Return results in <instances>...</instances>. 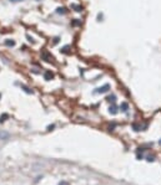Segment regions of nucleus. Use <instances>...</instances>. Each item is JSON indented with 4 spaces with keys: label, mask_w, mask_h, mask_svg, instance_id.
Segmentation results:
<instances>
[{
    "label": "nucleus",
    "mask_w": 161,
    "mask_h": 185,
    "mask_svg": "<svg viewBox=\"0 0 161 185\" xmlns=\"http://www.w3.org/2000/svg\"><path fill=\"white\" fill-rule=\"evenodd\" d=\"M147 160H149V161H154V157H149V158H147Z\"/></svg>",
    "instance_id": "nucleus-15"
},
{
    "label": "nucleus",
    "mask_w": 161,
    "mask_h": 185,
    "mask_svg": "<svg viewBox=\"0 0 161 185\" xmlns=\"http://www.w3.org/2000/svg\"><path fill=\"white\" fill-rule=\"evenodd\" d=\"M26 37L29 39V41H30V42H31V41H34V40H33V37H30V36H29V35H26Z\"/></svg>",
    "instance_id": "nucleus-16"
},
{
    "label": "nucleus",
    "mask_w": 161,
    "mask_h": 185,
    "mask_svg": "<svg viewBox=\"0 0 161 185\" xmlns=\"http://www.w3.org/2000/svg\"><path fill=\"white\" fill-rule=\"evenodd\" d=\"M5 118H8V114H3V116H0V123L5 122Z\"/></svg>",
    "instance_id": "nucleus-13"
},
{
    "label": "nucleus",
    "mask_w": 161,
    "mask_h": 185,
    "mask_svg": "<svg viewBox=\"0 0 161 185\" xmlns=\"http://www.w3.org/2000/svg\"><path fill=\"white\" fill-rule=\"evenodd\" d=\"M56 12H58V14H66V9L65 8H58L56 9Z\"/></svg>",
    "instance_id": "nucleus-7"
},
{
    "label": "nucleus",
    "mask_w": 161,
    "mask_h": 185,
    "mask_svg": "<svg viewBox=\"0 0 161 185\" xmlns=\"http://www.w3.org/2000/svg\"><path fill=\"white\" fill-rule=\"evenodd\" d=\"M159 143H160V145H161V139H160V142H159Z\"/></svg>",
    "instance_id": "nucleus-19"
},
{
    "label": "nucleus",
    "mask_w": 161,
    "mask_h": 185,
    "mask_svg": "<svg viewBox=\"0 0 161 185\" xmlns=\"http://www.w3.org/2000/svg\"><path fill=\"white\" fill-rule=\"evenodd\" d=\"M120 109H121L123 112H126V111L129 109V104L126 103V102H123V103H121V106H120Z\"/></svg>",
    "instance_id": "nucleus-4"
},
{
    "label": "nucleus",
    "mask_w": 161,
    "mask_h": 185,
    "mask_svg": "<svg viewBox=\"0 0 161 185\" xmlns=\"http://www.w3.org/2000/svg\"><path fill=\"white\" fill-rule=\"evenodd\" d=\"M0 98H1V94H0Z\"/></svg>",
    "instance_id": "nucleus-20"
},
{
    "label": "nucleus",
    "mask_w": 161,
    "mask_h": 185,
    "mask_svg": "<svg viewBox=\"0 0 161 185\" xmlns=\"http://www.w3.org/2000/svg\"><path fill=\"white\" fill-rule=\"evenodd\" d=\"M109 112H110L111 114H116L117 113V108H116V106H110V108H109Z\"/></svg>",
    "instance_id": "nucleus-5"
},
{
    "label": "nucleus",
    "mask_w": 161,
    "mask_h": 185,
    "mask_svg": "<svg viewBox=\"0 0 161 185\" xmlns=\"http://www.w3.org/2000/svg\"><path fill=\"white\" fill-rule=\"evenodd\" d=\"M69 50H70V46H65L60 50V52H61V54H69V52H70Z\"/></svg>",
    "instance_id": "nucleus-6"
},
{
    "label": "nucleus",
    "mask_w": 161,
    "mask_h": 185,
    "mask_svg": "<svg viewBox=\"0 0 161 185\" xmlns=\"http://www.w3.org/2000/svg\"><path fill=\"white\" fill-rule=\"evenodd\" d=\"M71 25H74V26H79V25H81V21H80V20H77V19H75V20H74L72 23H71Z\"/></svg>",
    "instance_id": "nucleus-12"
},
{
    "label": "nucleus",
    "mask_w": 161,
    "mask_h": 185,
    "mask_svg": "<svg viewBox=\"0 0 161 185\" xmlns=\"http://www.w3.org/2000/svg\"><path fill=\"white\" fill-rule=\"evenodd\" d=\"M9 133L8 132H4V130H0V140H6L9 139Z\"/></svg>",
    "instance_id": "nucleus-2"
},
{
    "label": "nucleus",
    "mask_w": 161,
    "mask_h": 185,
    "mask_svg": "<svg viewBox=\"0 0 161 185\" xmlns=\"http://www.w3.org/2000/svg\"><path fill=\"white\" fill-rule=\"evenodd\" d=\"M71 8L72 9H75V11H82V6H80V5H71Z\"/></svg>",
    "instance_id": "nucleus-11"
},
{
    "label": "nucleus",
    "mask_w": 161,
    "mask_h": 185,
    "mask_svg": "<svg viewBox=\"0 0 161 185\" xmlns=\"http://www.w3.org/2000/svg\"><path fill=\"white\" fill-rule=\"evenodd\" d=\"M97 19H99V21H101V20H102V15L99 14V15H97Z\"/></svg>",
    "instance_id": "nucleus-14"
},
{
    "label": "nucleus",
    "mask_w": 161,
    "mask_h": 185,
    "mask_svg": "<svg viewBox=\"0 0 161 185\" xmlns=\"http://www.w3.org/2000/svg\"><path fill=\"white\" fill-rule=\"evenodd\" d=\"M109 90H110V85H104V86H101V87H99V88L95 90L94 93H97V94L106 93V92H109Z\"/></svg>",
    "instance_id": "nucleus-1"
},
{
    "label": "nucleus",
    "mask_w": 161,
    "mask_h": 185,
    "mask_svg": "<svg viewBox=\"0 0 161 185\" xmlns=\"http://www.w3.org/2000/svg\"><path fill=\"white\" fill-rule=\"evenodd\" d=\"M56 42H59V37H56L55 40H54V43H56Z\"/></svg>",
    "instance_id": "nucleus-17"
},
{
    "label": "nucleus",
    "mask_w": 161,
    "mask_h": 185,
    "mask_svg": "<svg viewBox=\"0 0 161 185\" xmlns=\"http://www.w3.org/2000/svg\"><path fill=\"white\" fill-rule=\"evenodd\" d=\"M21 88H23V90H24L25 92H26V93H33V91L30 90L29 87H26V86H25V85H21Z\"/></svg>",
    "instance_id": "nucleus-10"
},
{
    "label": "nucleus",
    "mask_w": 161,
    "mask_h": 185,
    "mask_svg": "<svg viewBox=\"0 0 161 185\" xmlns=\"http://www.w3.org/2000/svg\"><path fill=\"white\" fill-rule=\"evenodd\" d=\"M106 99L109 101V102H112V103H114L115 101H116V96H115V94H111V96H109Z\"/></svg>",
    "instance_id": "nucleus-8"
},
{
    "label": "nucleus",
    "mask_w": 161,
    "mask_h": 185,
    "mask_svg": "<svg viewBox=\"0 0 161 185\" xmlns=\"http://www.w3.org/2000/svg\"><path fill=\"white\" fill-rule=\"evenodd\" d=\"M44 77H45L46 81H50V80H53V78H54V73L51 72V71H46L45 75H44Z\"/></svg>",
    "instance_id": "nucleus-3"
},
{
    "label": "nucleus",
    "mask_w": 161,
    "mask_h": 185,
    "mask_svg": "<svg viewBox=\"0 0 161 185\" xmlns=\"http://www.w3.org/2000/svg\"><path fill=\"white\" fill-rule=\"evenodd\" d=\"M10 1H13V3H16V1H21V0H10Z\"/></svg>",
    "instance_id": "nucleus-18"
},
{
    "label": "nucleus",
    "mask_w": 161,
    "mask_h": 185,
    "mask_svg": "<svg viewBox=\"0 0 161 185\" xmlns=\"http://www.w3.org/2000/svg\"><path fill=\"white\" fill-rule=\"evenodd\" d=\"M5 45L6 46H15V41L14 40H5Z\"/></svg>",
    "instance_id": "nucleus-9"
}]
</instances>
